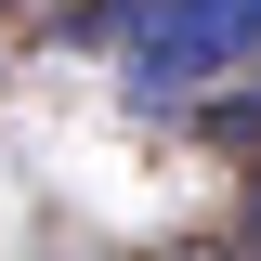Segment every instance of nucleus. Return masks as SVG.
<instances>
[{
  "label": "nucleus",
  "instance_id": "obj_1",
  "mask_svg": "<svg viewBox=\"0 0 261 261\" xmlns=\"http://www.w3.org/2000/svg\"><path fill=\"white\" fill-rule=\"evenodd\" d=\"M248 53H261V0H144L118 39V92H130V118H183Z\"/></svg>",
  "mask_w": 261,
  "mask_h": 261
},
{
  "label": "nucleus",
  "instance_id": "obj_2",
  "mask_svg": "<svg viewBox=\"0 0 261 261\" xmlns=\"http://www.w3.org/2000/svg\"><path fill=\"white\" fill-rule=\"evenodd\" d=\"M183 261H196V248H183Z\"/></svg>",
  "mask_w": 261,
  "mask_h": 261
}]
</instances>
